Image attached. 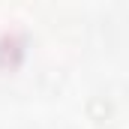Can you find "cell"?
<instances>
[{"instance_id": "cell-1", "label": "cell", "mask_w": 129, "mask_h": 129, "mask_svg": "<svg viewBox=\"0 0 129 129\" xmlns=\"http://www.w3.org/2000/svg\"><path fill=\"white\" fill-rule=\"evenodd\" d=\"M87 114H90V120L105 123V120H111V114H114V102L108 96H93L87 102Z\"/></svg>"}]
</instances>
